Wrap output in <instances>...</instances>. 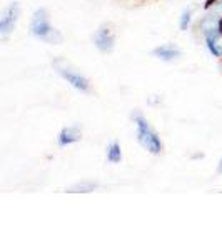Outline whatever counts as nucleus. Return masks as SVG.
Wrapping results in <instances>:
<instances>
[{"instance_id": "nucleus-10", "label": "nucleus", "mask_w": 222, "mask_h": 250, "mask_svg": "<svg viewBox=\"0 0 222 250\" xmlns=\"http://www.w3.org/2000/svg\"><path fill=\"white\" fill-rule=\"evenodd\" d=\"M95 188V184H79L70 188V192H90Z\"/></svg>"}, {"instance_id": "nucleus-9", "label": "nucleus", "mask_w": 222, "mask_h": 250, "mask_svg": "<svg viewBox=\"0 0 222 250\" xmlns=\"http://www.w3.org/2000/svg\"><path fill=\"white\" fill-rule=\"evenodd\" d=\"M107 160H109V162H112V164H117V162H120V160H122L120 145L117 144V142L109 145V148H107Z\"/></svg>"}, {"instance_id": "nucleus-13", "label": "nucleus", "mask_w": 222, "mask_h": 250, "mask_svg": "<svg viewBox=\"0 0 222 250\" xmlns=\"http://www.w3.org/2000/svg\"><path fill=\"white\" fill-rule=\"evenodd\" d=\"M219 172H222V160H221V164H219V168H217Z\"/></svg>"}, {"instance_id": "nucleus-6", "label": "nucleus", "mask_w": 222, "mask_h": 250, "mask_svg": "<svg viewBox=\"0 0 222 250\" xmlns=\"http://www.w3.org/2000/svg\"><path fill=\"white\" fill-rule=\"evenodd\" d=\"M80 139H82V135H80L79 127H67V128H64V130L60 132L59 144L60 145H70L74 142H79Z\"/></svg>"}, {"instance_id": "nucleus-3", "label": "nucleus", "mask_w": 222, "mask_h": 250, "mask_svg": "<svg viewBox=\"0 0 222 250\" xmlns=\"http://www.w3.org/2000/svg\"><path fill=\"white\" fill-rule=\"evenodd\" d=\"M20 9H19V3H12V5L7 7L2 14V19H0V32L3 35H7L10 30H14L15 23H17Z\"/></svg>"}, {"instance_id": "nucleus-5", "label": "nucleus", "mask_w": 222, "mask_h": 250, "mask_svg": "<svg viewBox=\"0 0 222 250\" xmlns=\"http://www.w3.org/2000/svg\"><path fill=\"white\" fill-rule=\"evenodd\" d=\"M95 45L102 52H111L114 48V35H112V32L106 29V27H102L95 34Z\"/></svg>"}, {"instance_id": "nucleus-11", "label": "nucleus", "mask_w": 222, "mask_h": 250, "mask_svg": "<svg viewBox=\"0 0 222 250\" xmlns=\"http://www.w3.org/2000/svg\"><path fill=\"white\" fill-rule=\"evenodd\" d=\"M191 23V12H184L182 14V19H180V29L185 30Z\"/></svg>"}, {"instance_id": "nucleus-8", "label": "nucleus", "mask_w": 222, "mask_h": 250, "mask_svg": "<svg viewBox=\"0 0 222 250\" xmlns=\"http://www.w3.org/2000/svg\"><path fill=\"white\" fill-rule=\"evenodd\" d=\"M219 35L216 32H207V47L214 54V57H222V48L219 47Z\"/></svg>"}, {"instance_id": "nucleus-2", "label": "nucleus", "mask_w": 222, "mask_h": 250, "mask_svg": "<svg viewBox=\"0 0 222 250\" xmlns=\"http://www.w3.org/2000/svg\"><path fill=\"white\" fill-rule=\"evenodd\" d=\"M135 122H137V139H139L140 145L149 150L151 154H160L162 152V142H160L159 135L155 134L151 128L147 120L140 115H135Z\"/></svg>"}, {"instance_id": "nucleus-4", "label": "nucleus", "mask_w": 222, "mask_h": 250, "mask_svg": "<svg viewBox=\"0 0 222 250\" xmlns=\"http://www.w3.org/2000/svg\"><path fill=\"white\" fill-rule=\"evenodd\" d=\"M59 74L62 75V77L66 79L72 87L77 88V90H82V92H87L89 90V80L86 77H82L80 74H77V72L68 70V68L59 67Z\"/></svg>"}, {"instance_id": "nucleus-12", "label": "nucleus", "mask_w": 222, "mask_h": 250, "mask_svg": "<svg viewBox=\"0 0 222 250\" xmlns=\"http://www.w3.org/2000/svg\"><path fill=\"white\" fill-rule=\"evenodd\" d=\"M217 30H219V34L222 35V19H221V22H219V27H217Z\"/></svg>"}, {"instance_id": "nucleus-1", "label": "nucleus", "mask_w": 222, "mask_h": 250, "mask_svg": "<svg viewBox=\"0 0 222 250\" xmlns=\"http://www.w3.org/2000/svg\"><path fill=\"white\" fill-rule=\"evenodd\" d=\"M30 30L35 37L45 40V42H50V43L62 42V35H60L55 29H52L50 27L47 12L44 9H40L34 14V19H32V23H30Z\"/></svg>"}, {"instance_id": "nucleus-7", "label": "nucleus", "mask_w": 222, "mask_h": 250, "mask_svg": "<svg viewBox=\"0 0 222 250\" xmlns=\"http://www.w3.org/2000/svg\"><path fill=\"white\" fill-rule=\"evenodd\" d=\"M154 55L162 60H174L180 55V50L174 45H162L154 50Z\"/></svg>"}]
</instances>
